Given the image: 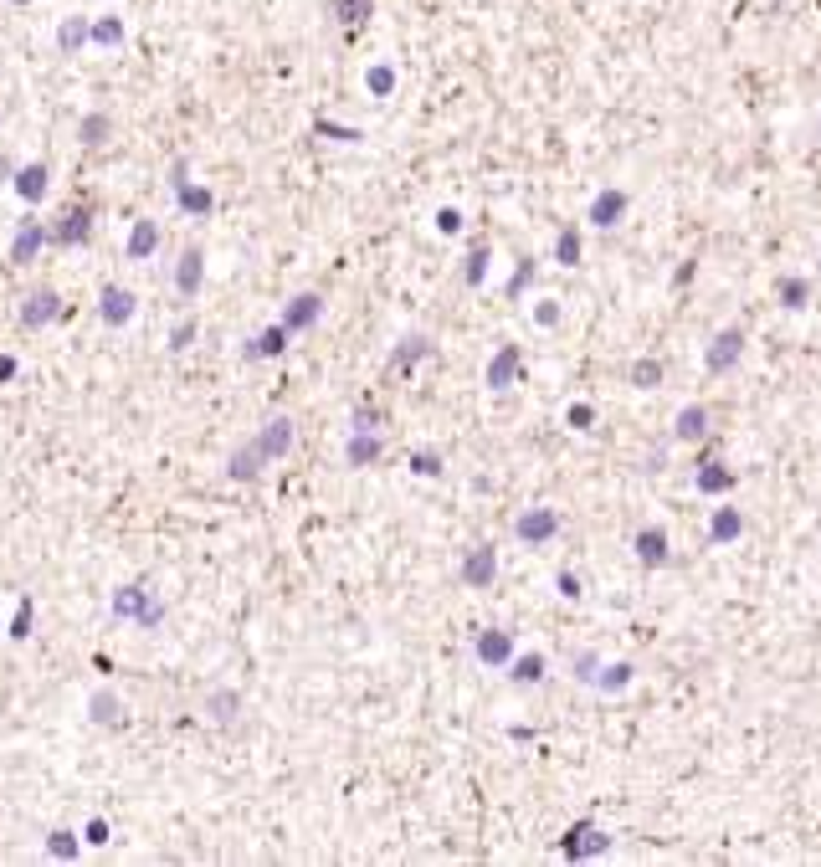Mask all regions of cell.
<instances>
[{
	"label": "cell",
	"instance_id": "16",
	"mask_svg": "<svg viewBox=\"0 0 821 867\" xmlns=\"http://www.w3.org/2000/svg\"><path fill=\"white\" fill-rule=\"evenodd\" d=\"M57 42H62V52L82 47V42H88V21H82V16H72V21L62 26V36H57Z\"/></svg>",
	"mask_w": 821,
	"mask_h": 867
},
{
	"label": "cell",
	"instance_id": "17",
	"mask_svg": "<svg viewBox=\"0 0 821 867\" xmlns=\"http://www.w3.org/2000/svg\"><path fill=\"white\" fill-rule=\"evenodd\" d=\"M82 842H88V847H109V821L93 816L88 826H82Z\"/></svg>",
	"mask_w": 821,
	"mask_h": 867
},
{
	"label": "cell",
	"instance_id": "8",
	"mask_svg": "<svg viewBox=\"0 0 821 867\" xmlns=\"http://www.w3.org/2000/svg\"><path fill=\"white\" fill-rule=\"evenodd\" d=\"M155 247H159V226L155 221H139L134 231H128L124 257H128V262H144V257H155Z\"/></svg>",
	"mask_w": 821,
	"mask_h": 867
},
{
	"label": "cell",
	"instance_id": "14",
	"mask_svg": "<svg viewBox=\"0 0 821 867\" xmlns=\"http://www.w3.org/2000/svg\"><path fill=\"white\" fill-rule=\"evenodd\" d=\"M180 205H185L190 216H205V211H211V190H190V180H180Z\"/></svg>",
	"mask_w": 821,
	"mask_h": 867
},
{
	"label": "cell",
	"instance_id": "12",
	"mask_svg": "<svg viewBox=\"0 0 821 867\" xmlns=\"http://www.w3.org/2000/svg\"><path fill=\"white\" fill-rule=\"evenodd\" d=\"M82 847H88L82 832H67V826H57V832L47 836V852H52V857H62V862H67V857H78Z\"/></svg>",
	"mask_w": 821,
	"mask_h": 867
},
{
	"label": "cell",
	"instance_id": "1",
	"mask_svg": "<svg viewBox=\"0 0 821 867\" xmlns=\"http://www.w3.org/2000/svg\"><path fill=\"white\" fill-rule=\"evenodd\" d=\"M21 329H52V324H57V318H62V293H57V287H32V293H26V298H21Z\"/></svg>",
	"mask_w": 821,
	"mask_h": 867
},
{
	"label": "cell",
	"instance_id": "20",
	"mask_svg": "<svg viewBox=\"0 0 821 867\" xmlns=\"http://www.w3.org/2000/svg\"><path fill=\"white\" fill-rule=\"evenodd\" d=\"M190 339H195V324H180V329L170 334V349H190Z\"/></svg>",
	"mask_w": 821,
	"mask_h": 867
},
{
	"label": "cell",
	"instance_id": "13",
	"mask_svg": "<svg viewBox=\"0 0 821 867\" xmlns=\"http://www.w3.org/2000/svg\"><path fill=\"white\" fill-rule=\"evenodd\" d=\"M32 621H36V600L21 596L16 616H11V627H5V636H11V642H26V636H32Z\"/></svg>",
	"mask_w": 821,
	"mask_h": 867
},
{
	"label": "cell",
	"instance_id": "5",
	"mask_svg": "<svg viewBox=\"0 0 821 867\" xmlns=\"http://www.w3.org/2000/svg\"><path fill=\"white\" fill-rule=\"evenodd\" d=\"M88 719L103 724V729H124L128 724V709H124V698L113 693V688H98V693L88 698Z\"/></svg>",
	"mask_w": 821,
	"mask_h": 867
},
{
	"label": "cell",
	"instance_id": "10",
	"mask_svg": "<svg viewBox=\"0 0 821 867\" xmlns=\"http://www.w3.org/2000/svg\"><path fill=\"white\" fill-rule=\"evenodd\" d=\"M318 314H324L318 293H303V298H293V308L283 314V324H288V329H308V324H314Z\"/></svg>",
	"mask_w": 821,
	"mask_h": 867
},
{
	"label": "cell",
	"instance_id": "2",
	"mask_svg": "<svg viewBox=\"0 0 821 867\" xmlns=\"http://www.w3.org/2000/svg\"><path fill=\"white\" fill-rule=\"evenodd\" d=\"M98 314H103L109 329H124L128 318L139 314V298H134L128 287H118V283H103V287H98Z\"/></svg>",
	"mask_w": 821,
	"mask_h": 867
},
{
	"label": "cell",
	"instance_id": "3",
	"mask_svg": "<svg viewBox=\"0 0 821 867\" xmlns=\"http://www.w3.org/2000/svg\"><path fill=\"white\" fill-rule=\"evenodd\" d=\"M42 247H52V226H47V221H21L16 237H11V262H16V268H26V262H36V257H42Z\"/></svg>",
	"mask_w": 821,
	"mask_h": 867
},
{
	"label": "cell",
	"instance_id": "18",
	"mask_svg": "<svg viewBox=\"0 0 821 867\" xmlns=\"http://www.w3.org/2000/svg\"><path fill=\"white\" fill-rule=\"evenodd\" d=\"M98 42H103V47L124 42V26H118V21H103V26H98Z\"/></svg>",
	"mask_w": 821,
	"mask_h": 867
},
{
	"label": "cell",
	"instance_id": "19",
	"mask_svg": "<svg viewBox=\"0 0 821 867\" xmlns=\"http://www.w3.org/2000/svg\"><path fill=\"white\" fill-rule=\"evenodd\" d=\"M16 370H21L16 354H0V385H11V380H16Z\"/></svg>",
	"mask_w": 821,
	"mask_h": 867
},
{
	"label": "cell",
	"instance_id": "7",
	"mask_svg": "<svg viewBox=\"0 0 821 867\" xmlns=\"http://www.w3.org/2000/svg\"><path fill=\"white\" fill-rule=\"evenodd\" d=\"M88 237H93V216L88 211H67L62 221L52 226V247H78Z\"/></svg>",
	"mask_w": 821,
	"mask_h": 867
},
{
	"label": "cell",
	"instance_id": "11",
	"mask_svg": "<svg viewBox=\"0 0 821 867\" xmlns=\"http://www.w3.org/2000/svg\"><path fill=\"white\" fill-rule=\"evenodd\" d=\"M257 447H262L268 457H283L288 447H293V421H268V431L257 437Z\"/></svg>",
	"mask_w": 821,
	"mask_h": 867
},
{
	"label": "cell",
	"instance_id": "4",
	"mask_svg": "<svg viewBox=\"0 0 821 867\" xmlns=\"http://www.w3.org/2000/svg\"><path fill=\"white\" fill-rule=\"evenodd\" d=\"M113 616H128V621H139V627H155L159 600H149V590H139V585H124V590L113 596Z\"/></svg>",
	"mask_w": 821,
	"mask_h": 867
},
{
	"label": "cell",
	"instance_id": "15",
	"mask_svg": "<svg viewBox=\"0 0 821 867\" xmlns=\"http://www.w3.org/2000/svg\"><path fill=\"white\" fill-rule=\"evenodd\" d=\"M78 134H82V144H93L98 149V144L109 139V118H103V113H88V118L78 124Z\"/></svg>",
	"mask_w": 821,
	"mask_h": 867
},
{
	"label": "cell",
	"instance_id": "22",
	"mask_svg": "<svg viewBox=\"0 0 821 867\" xmlns=\"http://www.w3.org/2000/svg\"><path fill=\"white\" fill-rule=\"evenodd\" d=\"M16 170H21L16 159H11V155H0V185H11V180H16Z\"/></svg>",
	"mask_w": 821,
	"mask_h": 867
},
{
	"label": "cell",
	"instance_id": "6",
	"mask_svg": "<svg viewBox=\"0 0 821 867\" xmlns=\"http://www.w3.org/2000/svg\"><path fill=\"white\" fill-rule=\"evenodd\" d=\"M11 185H16V195H21L26 205H36V201L52 190V170L42 165V159H32V165H21V170H16V180H11Z\"/></svg>",
	"mask_w": 821,
	"mask_h": 867
},
{
	"label": "cell",
	"instance_id": "21",
	"mask_svg": "<svg viewBox=\"0 0 821 867\" xmlns=\"http://www.w3.org/2000/svg\"><path fill=\"white\" fill-rule=\"evenodd\" d=\"M211 709H216V719H231V709H237V698H231V693H216V698H211Z\"/></svg>",
	"mask_w": 821,
	"mask_h": 867
},
{
	"label": "cell",
	"instance_id": "9",
	"mask_svg": "<svg viewBox=\"0 0 821 867\" xmlns=\"http://www.w3.org/2000/svg\"><path fill=\"white\" fill-rule=\"evenodd\" d=\"M201 272H205V262H201V252L190 247V252L180 257V268H175V287H180L185 298H195V287H201Z\"/></svg>",
	"mask_w": 821,
	"mask_h": 867
}]
</instances>
